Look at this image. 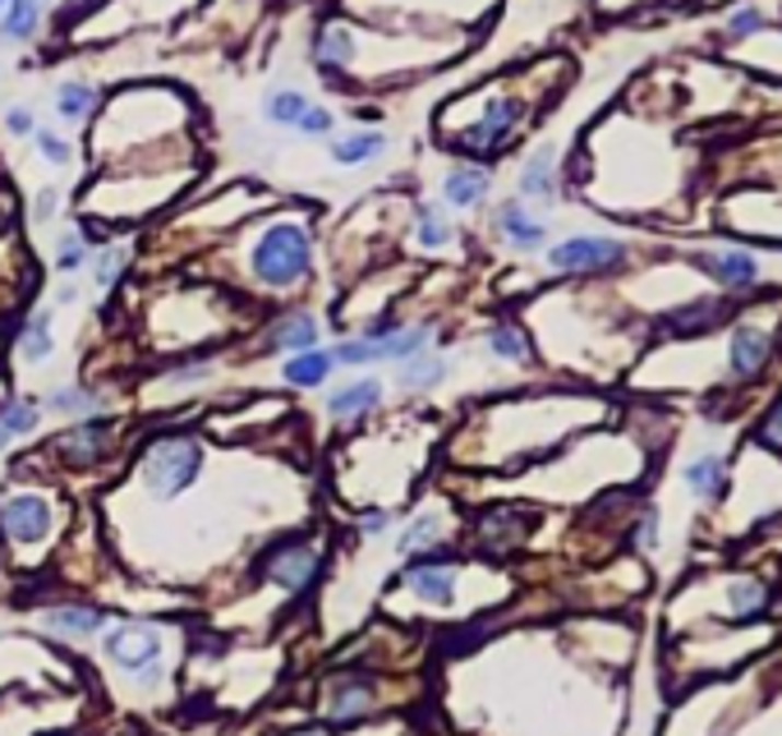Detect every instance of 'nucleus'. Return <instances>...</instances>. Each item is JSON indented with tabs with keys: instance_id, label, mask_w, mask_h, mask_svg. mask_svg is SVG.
Segmentation results:
<instances>
[{
	"instance_id": "obj_1",
	"label": "nucleus",
	"mask_w": 782,
	"mask_h": 736,
	"mask_svg": "<svg viewBox=\"0 0 782 736\" xmlns=\"http://www.w3.org/2000/svg\"><path fill=\"white\" fill-rule=\"evenodd\" d=\"M313 267V235L300 221H277V226H267L254 249H249V272L258 285L267 290H290L308 277Z\"/></svg>"
},
{
	"instance_id": "obj_2",
	"label": "nucleus",
	"mask_w": 782,
	"mask_h": 736,
	"mask_svg": "<svg viewBox=\"0 0 782 736\" xmlns=\"http://www.w3.org/2000/svg\"><path fill=\"white\" fill-rule=\"evenodd\" d=\"M198 465H203V447H198L189 433H166L143 452V488L166 502L194 483Z\"/></svg>"
},
{
	"instance_id": "obj_3",
	"label": "nucleus",
	"mask_w": 782,
	"mask_h": 736,
	"mask_svg": "<svg viewBox=\"0 0 782 736\" xmlns=\"http://www.w3.org/2000/svg\"><path fill=\"white\" fill-rule=\"evenodd\" d=\"M521 120H525L521 97H488L483 116L475 125H465L452 139V148L465 152V157H493V152H502L511 143V133L521 129Z\"/></svg>"
},
{
	"instance_id": "obj_4",
	"label": "nucleus",
	"mask_w": 782,
	"mask_h": 736,
	"mask_svg": "<svg viewBox=\"0 0 782 736\" xmlns=\"http://www.w3.org/2000/svg\"><path fill=\"white\" fill-rule=\"evenodd\" d=\"M617 262H626V244L612 235H575L562 240L548 254V267L562 277H585V272H612Z\"/></svg>"
},
{
	"instance_id": "obj_5",
	"label": "nucleus",
	"mask_w": 782,
	"mask_h": 736,
	"mask_svg": "<svg viewBox=\"0 0 782 736\" xmlns=\"http://www.w3.org/2000/svg\"><path fill=\"white\" fill-rule=\"evenodd\" d=\"M318 566H323L318 552H313L308 544H300V539H281V544H272L258 557V575L272 580V585H281L285 594L308 589L313 580H318Z\"/></svg>"
},
{
	"instance_id": "obj_6",
	"label": "nucleus",
	"mask_w": 782,
	"mask_h": 736,
	"mask_svg": "<svg viewBox=\"0 0 782 736\" xmlns=\"http://www.w3.org/2000/svg\"><path fill=\"white\" fill-rule=\"evenodd\" d=\"M106 658L125 667V673H143V667H156L162 658V631L148 627V621H125L106 635Z\"/></svg>"
},
{
	"instance_id": "obj_7",
	"label": "nucleus",
	"mask_w": 782,
	"mask_h": 736,
	"mask_svg": "<svg viewBox=\"0 0 782 736\" xmlns=\"http://www.w3.org/2000/svg\"><path fill=\"white\" fill-rule=\"evenodd\" d=\"M373 700H377V686L369 673H337L327 686V719L337 727H350L373 713Z\"/></svg>"
},
{
	"instance_id": "obj_8",
	"label": "nucleus",
	"mask_w": 782,
	"mask_h": 736,
	"mask_svg": "<svg viewBox=\"0 0 782 736\" xmlns=\"http://www.w3.org/2000/svg\"><path fill=\"white\" fill-rule=\"evenodd\" d=\"M110 437H116V423H110V419H83V423H74L70 433L56 437V452H60L65 465H79V470H87V465H97L110 452Z\"/></svg>"
},
{
	"instance_id": "obj_9",
	"label": "nucleus",
	"mask_w": 782,
	"mask_h": 736,
	"mask_svg": "<svg viewBox=\"0 0 782 736\" xmlns=\"http://www.w3.org/2000/svg\"><path fill=\"white\" fill-rule=\"evenodd\" d=\"M406 580H410V589L423 598V604H452L456 598V566H452V557H442V548L423 552V557L415 552Z\"/></svg>"
},
{
	"instance_id": "obj_10",
	"label": "nucleus",
	"mask_w": 782,
	"mask_h": 736,
	"mask_svg": "<svg viewBox=\"0 0 782 736\" xmlns=\"http://www.w3.org/2000/svg\"><path fill=\"white\" fill-rule=\"evenodd\" d=\"M47 529H51V506L33 493H19L0 506V534L14 544H37L47 539Z\"/></svg>"
},
{
	"instance_id": "obj_11",
	"label": "nucleus",
	"mask_w": 782,
	"mask_h": 736,
	"mask_svg": "<svg viewBox=\"0 0 782 736\" xmlns=\"http://www.w3.org/2000/svg\"><path fill=\"white\" fill-rule=\"evenodd\" d=\"M475 534H479V548L488 557H502V552H511L529 534V516H525L521 506H493V511H483V516H479Z\"/></svg>"
},
{
	"instance_id": "obj_12",
	"label": "nucleus",
	"mask_w": 782,
	"mask_h": 736,
	"mask_svg": "<svg viewBox=\"0 0 782 736\" xmlns=\"http://www.w3.org/2000/svg\"><path fill=\"white\" fill-rule=\"evenodd\" d=\"M313 65H318L331 83H341L346 70L354 65V33L346 24H337V19H327V24L313 33Z\"/></svg>"
},
{
	"instance_id": "obj_13",
	"label": "nucleus",
	"mask_w": 782,
	"mask_h": 736,
	"mask_svg": "<svg viewBox=\"0 0 782 736\" xmlns=\"http://www.w3.org/2000/svg\"><path fill=\"white\" fill-rule=\"evenodd\" d=\"M318 346V318L313 314H281L272 327L262 331V341H258V350L262 354H277V350H290V354H300V350H313Z\"/></svg>"
},
{
	"instance_id": "obj_14",
	"label": "nucleus",
	"mask_w": 782,
	"mask_h": 736,
	"mask_svg": "<svg viewBox=\"0 0 782 736\" xmlns=\"http://www.w3.org/2000/svg\"><path fill=\"white\" fill-rule=\"evenodd\" d=\"M690 262L704 267V272L727 285V290H742V285H755L759 281V262L742 249H719V254H690Z\"/></svg>"
},
{
	"instance_id": "obj_15",
	"label": "nucleus",
	"mask_w": 782,
	"mask_h": 736,
	"mask_svg": "<svg viewBox=\"0 0 782 736\" xmlns=\"http://www.w3.org/2000/svg\"><path fill=\"white\" fill-rule=\"evenodd\" d=\"M769 354H773V341H769L765 327H736L732 331L727 360H732L736 377H759V373H765V364H769Z\"/></svg>"
},
{
	"instance_id": "obj_16",
	"label": "nucleus",
	"mask_w": 782,
	"mask_h": 736,
	"mask_svg": "<svg viewBox=\"0 0 782 736\" xmlns=\"http://www.w3.org/2000/svg\"><path fill=\"white\" fill-rule=\"evenodd\" d=\"M498 231L516 244V249H544V240H548V231H544V221H534L529 212H525V203L521 198H511V203H502L498 208Z\"/></svg>"
},
{
	"instance_id": "obj_17",
	"label": "nucleus",
	"mask_w": 782,
	"mask_h": 736,
	"mask_svg": "<svg viewBox=\"0 0 782 736\" xmlns=\"http://www.w3.org/2000/svg\"><path fill=\"white\" fill-rule=\"evenodd\" d=\"M493 189V175H488L483 166H456V171H446V180H442V198L452 208H475L483 203V194Z\"/></svg>"
},
{
	"instance_id": "obj_18",
	"label": "nucleus",
	"mask_w": 782,
	"mask_h": 736,
	"mask_svg": "<svg viewBox=\"0 0 782 736\" xmlns=\"http://www.w3.org/2000/svg\"><path fill=\"white\" fill-rule=\"evenodd\" d=\"M377 400H383V383H377V377H360V383H346L341 392H331L327 410H331V419H360Z\"/></svg>"
},
{
	"instance_id": "obj_19",
	"label": "nucleus",
	"mask_w": 782,
	"mask_h": 736,
	"mask_svg": "<svg viewBox=\"0 0 782 736\" xmlns=\"http://www.w3.org/2000/svg\"><path fill=\"white\" fill-rule=\"evenodd\" d=\"M47 5L51 0H5V10H0V42H28Z\"/></svg>"
},
{
	"instance_id": "obj_20",
	"label": "nucleus",
	"mask_w": 782,
	"mask_h": 736,
	"mask_svg": "<svg viewBox=\"0 0 782 736\" xmlns=\"http://www.w3.org/2000/svg\"><path fill=\"white\" fill-rule=\"evenodd\" d=\"M383 152H387V133L364 129V133H350V139L331 143V162L337 166H364L373 157H383Z\"/></svg>"
},
{
	"instance_id": "obj_21",
	"label": "nucleus",
	"mask_w": 782,
	"mask_h": 736,
	"mask_svg": "<svg viewBox=\"0 0 782 736\" xmlns=\"http://www.w3.org/2000/svg\"><path fill=\"white\" fill-rule=\"evenodd\" d=\"M521 194L534 198V203H552L557 198V171H552V152H534L521 171Z\"/></svg>"
},
{
	"instance_id": "obj_22",
	"label": "nucleus",
	"mask_w": 782,
	"mask_h": 736,
	"mask_svg": "<svg viewBox=\"0 0 782 736\" xmlns=\"http://www.w3.org/2000/svg\"><path fill=\"white\" fill-rule=\"evenodd\" d=\"M686 483H690V493H696V498H719L723 483H727L723 456H696V460L686 465Z\"/></svg>"
},
{
	"instance_id": "obj_23",
	"label": "nucleus",
	"mask_w": 782,
	"mask_h": 736,
	"mask_svg": "<svg viewBox=\"0 0 782 736\" xmlns=\"http://www.w3.org/2000/svg\"><path fill=\"white\" fill-rule=\"evenodd\" d=\"M56 110H60V120H70V125H79V120H87L97 110V87L93 83H60L56 87Z\"/></svg>"
},
{
	"instance_id": "obj_24",
	"label": "nucleus",
	"mask_w": 782,
	"mask_h": 736,
	"mask_svg": "<svg viewBox=\"0 0 782 736\" xmlns=\"http://www.w3.org/2000/svg\"><path fill=\"white\" fill-rule=\"evenodd\" d=\"M331 373V354L327 350H300V354H290L285 360V383H295V387H318L323 377Z\"/></svg>"
},
{
	"instance_id": "obj_25",
	"label": "nucleus",
	"mask_w": 782,
	"mask_h": 736,
	"mask_svg": "<svg viewBox=\"0 0 782 736\" xmlns=\"http://www.w3.org/2000/svg\"><path fill=\"white\" fill-rule=\"evenodd\" d=\"M102 612L97 608H56V612H47L42 617V627L47 631H56V635H93V631H102Z\"/></svg>"
},
{
	"instance_id": "obj_26",
	"label": "nucleus",
	"mask_w": 782,
	"mask_h": 736,
	"mask_svg": "<svg viewBox=\"0 0 782 736\" xmlns=\"http://www.w3.org/2000/svg\"><path fill=\"white\" fill-rule=\"evenodd\" d=\"M437 377H446V360L442 354H410V360H400V387L406 392H423V387H433Z\"/></svg>"
},
{
	"instance_id": "obj_27",
	"label": "nucleus",
	"mask_w": 782,
	"mask_h": 736,
	"mask_svg": "<svg viewBox=\"0 0 782 736\" xmlns=\"http://www.w3.org/2000/svg\"><path fill=\"white\" fill-rule=\"evenodd\" d=\"M488 350L498 354V360H511V364H525L529 360V337L516 327V323H493L488 327Z\"/></svg>"
},
{
	"instance_id": "obj_28",
	"label": "nucleus",
	"mask_w": 782,
	"mask_h": 736,
	"mask_svg": "<svg viewBox=\"0 0 782 736\" xmlns=\"http://www.w3.org/2000/svg\"><path fill=\"white\" fill-rule=\"evenodd\" d=\"M429 323H415V327H396L387 331V337H377V346H383V360H410V354H419L423 346H429Z\"/></svg>"
},
{
	"instance_id": "obj_29",
	"label": "nucleus",
	"mask_w": 782,
	"mask_h": 736,
	"mask_svg": "<svg viewBox=\"0 0 782 736\" xmlns=\"http://www.w3.org/2000/svg\"><path fill=\"white\" fill-rule=\"evenodd\" d=\"M415 217H419V244L423 249H446V244H452L456 231H452V221H446V212L437 203H419Z\"/></svg>"
},
{
	"instance_id": "obj_30",
	"label": "nucleus",
	"mask_w": 782,
	"mask_h": 736,
	"mask_svg": "<svg viewBox=\"0 0 782 736\" xmlns=\"http://www.w3.org/2000/svg\"><path fill=\"white\" fill-rule=\"evenodd\" d=\"M19 350H24V360H33V364L51 360V350H56V341H51V308H42V314H33V318H28Z\"/></svg>"
},
{
	"instance_id": "obj_31",
	"label": "nucleus",
	"mask_w": 782,
	"mask_h": 736,
	"mask_svg": "<svg viewBox=\"0 0 782 736\" xmlns=\"http://www.w3.org/2000/svg\"><path fill=\"white\" fill-rule=\"evenodd\" d=\"M723 314H727V304H719V300H690V304H686V308H677V314L667 318V323H673L677 331H686V337H690V331L713 327Z\"/></svg>"
},
{
	"instance_id": "obj_32",
	"label": "nucleus",
	"mask_w": 782,
	"mask_h": 736,
	"mask_svg": "<svg viewBox=\"0 0 782 736\" xmlns=\"http://www.w3.org/2000/svg\"><path fill=\"white\" fill-rule=\"evenodd\" d=\"M37 429V406L33 400H10V406H0V447H5L10 437H24Z\"/></svg>"
},
{
	"instance_id": "obj_33",
	"label": "nucleus",
	"mask_w": 782,
	"mask_h": 736,
	"mask_svg": "<svg viewBox=\"0 0 782 736\" xmlns=\"http://www.w3.org/2000/svg\"><path fill=\"white\" fill-rule=\"evenodd\" d=\"M308 106H313V102H308L304 93H295V87H281V93L267 97V120H272V125H285V129H295Z\"/></svg>"
},
{
	"instance_id": "obj_34",
	"label": "nucleus",
	"mask_w": 782,
	"mask_h": 736,
	"mask_svg": "<svg viewBox=\"0 0 782 736\" xmlns=\"http://www.w3.org/2000/svg\"><path fill=\"white\" fill-rule=\"evenodd\" d=\"M97 400H102V396H97L93 387H79V383H74V387L56 392V396L47 400V406H51V410H65V414H93V410H97Z\"/></svg>"
},
{
	"instance_id": "obj_35",
	"label": "nucleus",
	"mask_w": 782,
	"mask_h": 736,
	"mask_svg": "<svg viewBox=\"0 0 782 736\" xmlns=\"http://www.w3.org/2000/svg\"><path fill=\"white\" fill-rule=\"evenodd\" d=\"M437 534H442V521L437 516H419L406 534H400V552H406V557H415V552H423V548H429L433 539H437Z\"/></svg>"
},
{
	"instance_id": "obj_36",
	"label": "nucleus",
	"mask_w": 782,
	"mask_h": 736,
	"mask_svg": "<svg viewBox=\"0 0 782 736\" xmlns=\"http://www.w3.org/2000/svg\"><path fill=\"white\" fill-rule=\"evenodd\" d=\"M769 589L759 585V580H742V585H732V612L736 617H755L759 608H765Z\"/></svg>"
},
{
	"instance_id": "obj_37",
	"label": "nucleus",
	"mask_w": 782,
	"mask_h": 736,
	"mask_svg": "<svg viewBox=\"0 0 782 736\" xmlns=\"http://www.w3.org/2000/svg\"><path fill=\"white\" fill-rule=\"evenodd\" d=\"M93 262V254H87V240L74 231V235H65L60 240V258H56V267L60 272H79V267H87Z\"/></svg>"
},
{
	"instance_id": "obj_38",
	"label": "nucleus",
	"mask_w": 782,
	"mask_h": 736,
	"mask_svg": "<svg viewBox=\"0 0 782 736\" xmlns=\"http://www.w3.org/2000/svg\"><path fill=\"white\" fill-rule=\"evenodd\" d=\"M120 272H125V254L116 249V244H110V249H102V254H97V272H93V277H97V285H102V290H110V285L120 281Z\"/></svg>"
},
{
	"instance_id": "obj_39",
	"label": "nucleus",
	"mask_w": 782,
	"mask_h": 736,
	"mask_svg": "<svg viewBox=\"0 0 782 736\" xmlns=\"http://www.w3.org/2000/svg\"><path fill=\"white\" fill-rule=\"evenodd\" d=\"M37 152H42V157H47L51 166L70 162V143H65L60 133H51V129H37Z\"/></svg>"
},
{
	"instance_id": "obj_40",
	"label": "nucleus",
	"mask_w": 782,
	"mask_h": 736,
	"mask_svg": "<svg viewBox=\"0 0 782 736\" xmlns=\"http://www.w3.org/2000/svg\"><path fill=\"white\" fill-rule=\"evenodd\" d=\"M331 125H337V120H331V110H327V106H308L295 129L308 133V139H323V133H331Z\"/></svg>"
},
{
	"instance_id": "obj_41",
	"label": "nucleus",
	"mask_w": 782,
	"mask_h": 736,
	"mask_svg": "<svg viewBox=\"0 0 782 736\" xmlns=\"http://www.w3.org/2000/svg\"><path fill=\"white\" fill-rule=\"evenodd\" d=\"M759 28H765V14H759L755 5L736 10V14L727 19V37H750V33H759Z\"/></svg>"
},
{
	"instance_id": "obj_42",
	"label": "nucleus",
	"mask_w": 782,
	"mask_h": 736,
	"mask_svg": "<svg viewBox=\"0 0 782 736\" xmlns=\"http://www.w3.org/2000/svg\"><path fill=\"white\" fill-rule=\"evenodd\" d=\"M759 442H765V447H773V452H782V400L769 410V419L759 423Z\"/></svg>"
},
{
	"instance_id": "obj_43",
	"label": "nucleus",
	"mask_w": 782,
	"mask_h": 736,
	"mask_svg": "<svg viewBox=\"0 0 782 736\" xmlns=\"http://www.w3.org/2000/svg\"><path fill=\"white\" fill-rule=\"evenodd\" d=\"M208 373H212V364H208V360H185V364H175L166 377H171V383H203Z\"/></svg>"
},
{
	"instance_id": "obj_44",
	"label": "nucleus",
	"mask_w": 782,
	"mask_h": 736,
	"mask_svg": "<svg viewBox=\"0 0 782 736\" xmlns=\"http://www.w3.org/2000/svg\"><path fill=\"white\" fill-rule=\"evenodd\" d=\"M635 544H640V548H654V544H658V511H644V516H640Z\"/></svg>"
},
{
	"instance_id": "obj_45",
	"label": "nucleus",
	"mask_w": 782,
	"mask_h": 736,
	"mask_svg": "<svg viewBox=\"0 0 782 736\" xmlns=\"http://www.w3.org/2000/svg\"><path fill=\"white\" fill-rule=\"evenodd\" d=\"M5 129L10 133H33V110L28 106H10L5 110Z\"/></svg>"
},
{
	"instance_id": "obj_46",
	"label": "nucleus",
	"mask_w": 782,
	"mask_h": 736,
	"mask_svg": "<svg viewBox=\"0 0 782 736\" xmlns=\"http://www.w3.org/2000/svg\"><path fill=\"white\" fill-rule=\"evenodd\" d=\"M33 217H37V221H51V217H56V189H42V194L33 198Z\"/></svg>"
},
{
	"instance_id": "obj_47",
	"label": "nucleus",
	"mask_w": 782,
	"mask_h": 736,
	"mask_svg": "<svg viewBox=\"0 0 782 736\" xmlns=\"http://www.w3.org/2000/svg\"><path fill=\"white\" fill-rule=\"evenodd\" d=\"M93 5H102V0H65V10H60V24H74L79 14H87Z\"/></svg>"
},
{
	"instance_id": "obj_48",
	"label": "nucleus",
	"mask_w": 782,
	"mask_h": 736,
	"mask_svg": "<svg viewBox=\"0 0 782 736\" xmlns=\"http://www.w3.org/2000/svg\"><path fill=\"white\" fill-rule=\"evenodd\" d=\"M360 529H364V534H383V529H387V511H364Z\"/></svg>"
},
{
	"instance_id": "obj_49",
	"label": "nucleus",
	"mask_w": 782,
	"mask_h": 736,
	"mask_svg": "<svg viewBox=\"0 0 782 736\" xmlns=\"http://www.w3.org/2000/svg\"><path fill=\"white\" fill-rule=\"evenodd\" d=\"M56 300H60V304H74V300H79V290H74V285H60V290H56Z\"/></svg>"
},
{
	"instance_id": "obj_50",
	"label": "nucleus",
	"mask_w": 782,
	"mask_h": 736,
	"mask_svg": "<svg viewBox=\"0 0 782 736\" xmlns=\"http://www.w3.org/2000/svg\"><path fill=\"white\" fill-rule=\"evenodd\" d=\"M5 226H10V208H5V212H0V231H5Z\"/></svg>"
},
{
	"instance_id": "obj_51",
	"label": "nucleus",
	"mask_w": 782,
	"mask_h": 736,
	"mask_svg": "<svg viewBox=\"0 0 782 736\" xmlns=\"http://www.w3.org/2000/svg\"><path fill=\"white\" fill-rule=\"evenodd\" d=\"M42 736H83V732H42Z\"/></svg>"
},
{
	"instance_id": "obj_52",
	"label": "nucleus",
	"mask_w": 782,
	"mask_h": 736,
	"mask_svg": "<svg viewBox=\"0 0 782 736\" xmlns=\"http://www.w3.org/2000/svg\"><path fill=\"white\" fill-rule=\"evenodd\" d=\"M300 736H323V732H300Z\"/></svg>"
},
{
	"instance_id": "obj_53",
	"label": "nucleus",
	"mask_w": 782,
	"mask_h": 736,
	"mask_svg": "<svg viewBox=\"0 0 782 736\" xmlns=\"http://www.w3.org/2000/svg\"><path fill=\"white\" fill-rule=\"evenodd\" d=\"M0 10H5V0H0Z\"/></svg>"
}]
</instances>
